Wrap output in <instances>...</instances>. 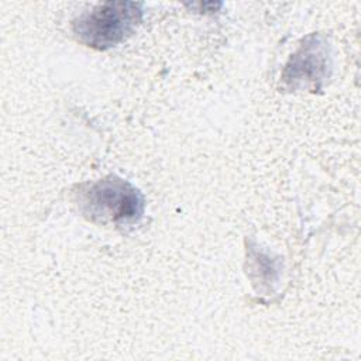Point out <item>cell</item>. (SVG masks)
Masks as SVG:
<instances>
[{"label":"cell","mask_w":361,"mask_h":361,"mask_svg":"<svg viewBox=\"0 0 361 361\" xmlns=\"http://www.w3.org/2000/svg\"><path fill=\"white\" fill-rule=\"evenodd\" d=\"M330 44L322 34L307 35L286 62L281 79L289 90H320L330 76Z\"/></svg>","instance_id":"3"},{"label":"cell","mask_w":361,"mask_h":361,"mask_svg":"<svg viewBox=\"0 0 361 361\" xmlns=\"http://www.w3.org/2000/svg\"><path fill=\"white\" fill-rule=\"evenodd\" d=\"M78 203L86 219L117 226L137 223L144 213L142 193L116 175L79 186Z\"/></svg>","instance_id":"1"},{"label":"cell","mask_w":361,"mask_h":361,"mask_svg":"<svg viewBox=\"0 0 361 361\" xmlns=\"http://www.w3.org/2000/svg\"><path fill=\"white\" fill-rule=\"evenodd\" d=\"M142 14V3L106 1L78 17L72 30L85 45L94 49H109L135 31Z\"/></svg>","instance_id":"2"}]
</instances>
